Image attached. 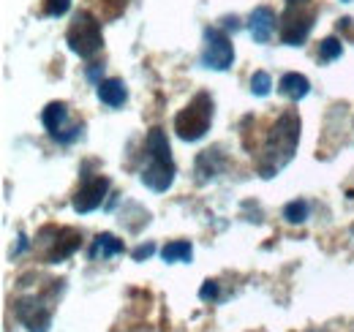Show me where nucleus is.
I'll return each instance as SVG.
<instances>
[{"label": "nucleus", "mask_w": 354, "mask_h": 332, "mask_svg": "<svg viewBox=\"0 0 354 332\" xmlns=\"http://www.w3.org/2000/svg\"><path fill=\"white\" fill-rule=\"evenodd\" d=\"M213 123V98L207 93H196L194 101L175 118V131L183 142L202 139Z\"/></svg>", "instance_id": "nucleus-2"}, {"label": "nucleus", "mask_w": 354, "mask_h": 332, "mask_svg": "<svg viewBox=\"0 0 354 332\" xmlns=\"http://www.w3.org/2000/svg\"><path fill=\"white\" fill-rule=\"evenodd\" d=\"M344 55V44L338 42L335 36H330V39H324V42L319 44V60L322 63H333V60H338Z\"/></svg>", "instance_id": "nucleus-18"}, {"label": "nucleus", "mask_w": 354, "mask_h": 332, "mask_svg": "<svg viewBox=\"0 0 354 332\" xmlns=\"http://www.w3.org/2000/svg\"><path fill=\"white\" fill-rule=\"evenodd\" d=\"M313 19L316 14L310 8V0H286V14L281 19V42L289 46H300L308 39Z\"/></svg>", "instance_id": "nucleus-4"}, {"label": "nucleus", "mask_w": 354, "mask_h": 332, "mask_svg": "<svg viewBox=\"0 0 354 332\" xmlns=\"http://www.w3.org/2000/svg\"><path fill=\"white\" fill-rule=\"evenodd\" d=\"M175 161H161V158H150V164L142 169V183L150 188V191H156V194H164V191H169L172 188V183H175Z\"/></svg>", "instance_id": "nucleus-8"}, {"label": "nucleus", "mask_w": 354, "mask_h": 332, "mask_svg": "<svg viewBox=\"0 0 354 332\" xmlns=\"http://www.w3.org/2000/svg\"><path fill=\"white\" fill-rule=\"evenodd\" d=\"M310 215V208L308 202H303V199H295V202H289L286 208H283V218L289 221V223H306Z\"/></svg>", "instance_id": "nucleus-17"}, {"label": "nucleus", "mask_w": 354, "mask_h": 332, "mask_svg": "<svg viewBox=\"0 0 354 332\" xmlns=\"http://www.w3.org/2000/svg\"><path fill=\"white\" fill-rule=\"evenodd\" d=\"M95 93H98V101L112 107V109L123 107L126 98H129V90H126L123 80H104V82L95 84Z\"/></svg>", "instance_id": "nucleus-11"}, {"label": "nucleus", "mask_w": 354, "mask_h": 332, "mask_svg": "<svg viewBox=\"0 0 354 332\" xmlns=\"http://www.w3.org/2000/svg\"><path fill=\"white\" fill-rule=\"evenodd\" d=\"M270 87H272V80H270L267 71H257V74L251 77V93H254V95L265 98L267 93H270Z\"/></svg>", "instance_id": "nucleus-19"}, {"label": "nucleus", "mask_w": 354, "mask_h": 332, "mask_svg": "<svg viewBox=\"0 0 354 332\" xmlns=\"http://www.w3.org/2000/svg\"><path fill=\"white\" fill-rule=\"evenodd\" d=\"M41 123H44L46 133L60 145H68V142L80 139V133H82V125H68V107L63 101L46 104V109L41 112Z\"/></svg>", "instance_id": "nucleus-6"}, {"label": "nucleus", "mask_w": 354, "mask_h": 332, "mask_svg": "<svg viewBox=\"0 0 354 332\" xmlns=\"http://www.w3.org/2000/svg\"><path fill=\"white\" fill-rule=\"evenodd\" d=\"M297 142H300V118H297V112H283L275 120V125L270 128V133H267L259 164H257L259 174L262 177H275L283 166L295 158Z\"/></svg>", "instance_id": "nucleus-1"}, {"label": "nucleus", "mask_w": 354, "mask_h": 332, "mask_svg": "<svg viewBox=\"0 0 354 332\" xmlns=\"http://www.w3.org/2000/svg\"><path fill=\"white\" fill-rule=\"evenodd\" d=\"M126 246H123V240H118L115 234H109V232H104V234H98L95 240H93V248H90V256L93 259H112V256H118V253H123Z\"/></svg>", "instance_id": "nucleus-14"}, {"label": "nucleus", "mask_w": 354, "mask_h": 332, "mask_svg": "<svg viewBox=\"0 0 354 332\" xmlns=\"http://www.w3.org/2000/svg\"><path fill=\"white\" fill-rule=\"evenodd\" d=\"M199 299H205V302L218 299V284L216 281H205V286L199 289Z\"/></svg>", "instance_id": "nucleus-21"}, {"label": "nucleus", "mask_w": 354, "mask_h": 332, "mask_svg": "<svg viewBox=\"0 0 354 332\" xmlns=\"http://www.w3.org/2000/svg\"><path fill=\"white\" fill-rule=\"evenodd\" d=\"M101 71H104V66H90V68H88V80H93L95 84L104 82V80H98V77H101Z\"/></svg>", "instance_id": "nucleus-23"}, {"label": "nucleus", "mask_w": 354, "mask_h": 332, "mask_svg": "<svg viewBox=\"0 0 354 332\" xmlns=\"http://www.w3.org/2000/svg\"><path fill=\"white\" fill-rule=\"evenodd\" d=\"M145 150H147V158H161V161H172V147H169V139L164 133V128H150L147 139H145Z\"/></svg>", "instance_id": "nucleus-13"}, {"label": "nucleus", "mask_w": 354, "mask_h": 332, "mask_svg": "<svg viewBox=\"0 0 354 332\" xmlns=\"http://www.w3.org/2000/svg\"><path fill=\"white\" fill-rule=\"evenodd\" d=\"M153 253H156V246H153V243H145V246H139V248L131 250L133 261H145V259H150Z\"/></svg>", "instance_id": "nucleus-22"}, {"label": "nucleus", "mask_w": 354, "mask_h": 332, "mask_svg": "<svg viewBox=\"0 0 354 332\" xmlns=\"http://www.w3.org/2000/svg\"><path fill=\"white\" fill-rule=\"evenodd\" d=\"M278 90H281L286 98H292V101H303L310 93V82H308V77H303V74H297V71H289V74L281 77Z\"/></svg>", "instance_id": "nucleus-12"}, {"label": "nucleus", "mask_w": 354, "mask_h": 332, "mask_svg": "<svg viewBox=\"0 0 354 332\" xmlns=\"http://www.w3.org/2000/svg\"><path fill=\"white\" fill-rule=\"evenodd\" d=\"M68 8H71V0H46L44 3L46 17H63Z\"/></svg>", "instance_id": "nucleus-20"}, {"label": "nucleus", "mask_w": 354, "mask_h": 332, "mask_svg": "<svg viewBox=\"0 0 354 332\" xmlns=\"http://www.w3.org/2000/svg\"><path fill=\"white\" fill-rule=\"evenodd\" d=\"M344 3H349V0H344Z\"/></svg>", "instance_id": "nucleus-24"}, {"label": "nucleus", "mask_w": 354, "mask_h": 332, "mask_svg": "<svg viewBox=\"0 0 354 332\" xmlns=\"http://www.w3.org/2000/svg\"><path fill=\"white\" fill-rule=\"evenodd\" d=\"M66 42L71 46L74 55L80 57H93L98 55V49L104 46V39H101V25L98 19L90 14V11H80L66 33Z\"/></svg>", "instance_id": "nucleus-3"}, {"label": "nucleus", "mask_w": 354, "mask_h": 332, "mask_svg": "<svg viewBox=\"0 0 354 332\" xmlns=\"http://www.w3.org/2000/svg\"><path fill=\"white\" fill-rule=\"evenodd\" d=\"M275 33V14L272 8L267 6H259L251 11V36L257 44H267Z\"/></svg>", "instance_id": "nucleus-10"}, {"label": "nucleus", "mask_w": 354, "mask_h": 332, "mask_svg": "<svg viewBox=\"0 0 354 332\" xmlns=\"http://www.w3.org/2000/svg\"><path fill=\"white\" fill-rule=\"evenodd\" d=\"M191 256H194V248H191V243H188V240H175V243H167V246L161 248V259H164L167 264H175V261H191Z\"/></svg>", "instance_id": "nucleus-16"}, {"label": "nucleus", "mask_w": 354, "mask_h": 332, "mask_svg": "<svg viewBox=\"0 0 354 332\" xmlns=\"http://www.w3.org/2000/svg\"><path fill=\"white\" fill-rule=\"evenodd\" d=\"M221 156H218V150H205V153H199V158H196V174H199V180H210V177H216L218 172H221Z\"/></svg>", "instance_id": "nucleus-15"}, {"label": "nucleus", "mask_w": 354, "mask_h": 332, "mask_svg": "<svg viewBox=\"0 0 354 332\" xmlns=\"http://www.w3.org/2000/svg\"><path fill=\"white\" fill-rule=\"evenodd\" d=\"M106 191H109V180H106V177L98 174V177H93V180H85L82 188L74 194V210H77L80 215L98 210L104 205V199H106Z\"/></svg>", "instance_id": "nucleus-7"}, {"label": "nucleus", "mask_w": 354, "mask_h": 332, "mask_svg": "<svg viewBox=\"0 0 354 332\" xmlns=\"http://www.w3.org/2000/svg\"><path fill=\"white\" fill-rule=\"evenodd\" d=\"M234 63V46L232 39L221 28H205V49H202V66L213 71H226Z\"/></svg>", "instance_id": "nucleus-5"}, {"label": "nucleus", "mask_w": 354, "mask_h": 332, "mask_svg": "<svg viewBox=\"0 0 354 332\" xmlns=\"http://www.w3.org/2000/svg\"><path fill=\"white\" fill-rule=\"evenodd\" d=\"M17 316H19V322L30 332H46L49 324H52L49 311L41 302H36V299H19L17 302Z\"/></svg>", "instance_id": "nucleus-9"}]
</instances>
